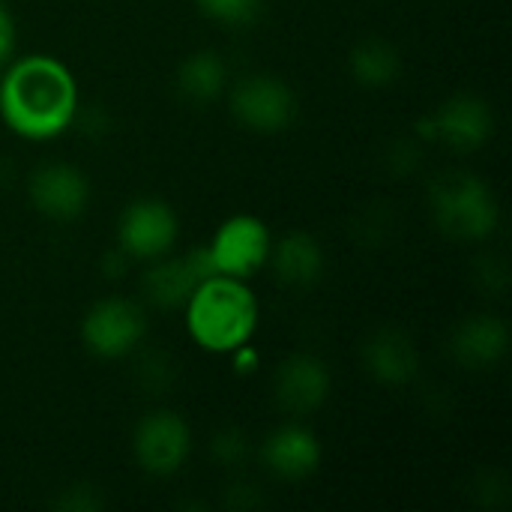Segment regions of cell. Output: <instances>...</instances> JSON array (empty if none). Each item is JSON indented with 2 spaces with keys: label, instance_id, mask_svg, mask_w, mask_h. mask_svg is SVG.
Returning <instances> with one entry per match:
<instances>
[{
  "label": "cell",
  "instance_id": "cell-12",
  "mask_svg": "<svg viewBox=\"0 0 512 512\" xmlns=\"http://www.w3.org/2000/svg\"><path fill=\"white\" fill-rule=\"evenodd\" d=\"M150 264L153 267L144 273L141 291H144L147 303H153L156 309H183L189 303V297L195 294V288L207 276H213L204 246L189 249L183 255L168 252Z\"/></svg>",
  "mask_w": 512,
  "mask_h": 512
},
{
  "label": "cell",
  "instance_id": "cell-22",
  "mask_svg": "<svg viewBox=\"0 0 512 512\" xmlns=\"http://www.w3.org/2000/svg\"><path fill=\"white\" fill-rule=\"evenodd\" d=\"M54 507L66 512H96L105 507V498L99 495L96 486H90V483H75V486H66V489L54 498Z\"/></svg>",
  "mask_w": 512,
  "mask_h": 512
},
{
  "label": "cell",
  "instance_id": "cell-6",
  "mask_svg": "<svg viewBox=\"0 0 512 512\" xmlns=\"http://www.w3.org/2000/svg\"><path fill=\"white\" fill-rule=\"evenodd\" d=\"M180 240V216L177 210L153 195L135 198L123 207L117 219V249L135 261H156L174 252Z\"/></svg>",
  "mask_w": 512,
  "mask_h": 512
},
{
  "label": "cell",
  "instance_id": "cell-5",
  "mask_svg": "<svg viewBox=\"0 0 512 512\" xmlns=\"http://www.w3.org/2000/svg\"><path fill=\"white\" fill-rule=\"evenodd\" d=\"M147 336V315L135 300L105 297L93 303L81 321V342L99 360H123L141 348Z\"/></svg>",
  "mask_w": 512,
  "mask_h": 512
},
{
  "label": "cell",
  "instance_id": "cell-18",
  "mask_svg": "<svg viewBox=\"0 0 512 512\" xmlns=\"http://www.w3.org/2000/svg\"><path fill=\"white\" fill-rule=\"evenodd\" d=\"M348 72L360 87L369 90H384L399 81L402 75V57L399 48L381 36H366L360 39L351 54H348Z\"/></svg>",
  "mask_w": 512,
  "mask_h": 512
},
{
  "label": "cell",
  "instance_id": "cell-13",
  "mask_svg": "<svg viewBox=\"0 0 512 512\" xmlns=\"http://www.w3.org/2000/svg\"><path fill=\"white\" fill-rule=\"evenodd\" d=\"M258 456L273 477H279L285 483H300L321 468L324 447L309 426L285 423L264 438Z\"/></svg>",
  "mask_w": 512,
  "mask_h": 512
},
{
  "label": "cell",
  "instance_id": "cell-15",
  "mask_svg": "<svg viewBox=\"0 0 512 512\" xmlns=\"http://www.w3.org/2000/svg\"><path fill=\"white\" fill-rule=\"evenodd\" d=\"M363 366L384 387H408L420 375V351L399 327H378L363 342Z\"/></svg>",
  "mask_w": 512,
  "mask_h": 512
},
{
  "label": "cell",
  "instance_id": "cell-7",
  "mask_svg": "<svg viewBox=\"0 0 512 512\" xmlns=\"http://www.w3.org/2000/svg\"><path fill=\"white\" fill-rule=\"evenodd\" d=\"M270 249H273L270 228L264 219L252 213H237L225 219L216 228L213 240L204 246L210 270L222 276H237V279H249L261 267H267Z\"/></svg>",
  "mask_w": 512,
  "mask_h": 512
},
{
  "label": "cell",
  "instance_id": "cell-20",
  "mask_svg": "<svg viewBox=\"0 0 512 512\" xmlns=\"http://www.w3.org/2000/svg\"><path fill=\"white\" fill-rule=\"evenodd\" d=\"M249 453H252L249 435L243 429H237V426H225V429H219L210 438V456L222 468H240V465H246Z\"/></svg>",
  "mask_w": 512,
  "mask_h": 512
},
{
  "label": "cell",
  "instance_id": "cell-3",
  "mask_svg": "<svg viewBox=\"0 0 512 512\" xmlns=\"http://www.w3.org/2000/svg\"><path fill=\"white\" fill-rule=\"evenodd\" d=\"M429 213L441 234L459 243H483L501 225L495 189L471 171H444L429 186Z\"/></svg>",
  "mask_w": 512,
  "mask_h": 512
},
{
  "label": "cell",
  "instance_id": "cell-24",
  "mask_svg": "<svg viewBox=\"0 0 512 512\" xmlns=\"http://www.w3.org/2000/svg\"><path fill=\"white\" fill-rule=\"evenodd\" d=\"M12 51H15V18L9 6L0 0V69L12 60Z\"/></svg>",
  "mask_w": 512,
  "mask_h": 512
},
{
  "label": "cell",
  "instance_id": "cell-1",
  "mask_svg": "<svg viewBox=\"0 0 512 512\" xmlns=\"http://www.w3.org/2000/svg\"><path fill=\"white\" fill-rule=\"evenodd\" d=\"M0 120L27 141H51L78 120L75 75L48 54L9 60L0 69Z\"/></svg>",
  "mask_w": 512,
  "mask_h": 512
},
{
  "label": "cell",
  "instance_id": "cell-23",
  "mask_svg": "<svg viewBox=\"0 0 512 512\" xmlns=\"http://www.w3.org/2000/svg\"><path fill=\"white\" fill-rule=\"evenodd\" d=\"M477 279H483L486 282V288H489V294H501L504 288H507V264L501 261V258H483L480 264H477Z\"/></svg>",
  "mask_w": 512,
  "mask_h": 512
},
{
  "label": "cell",
  "instance_id": "cell-19",
  "mask_svg": "<svg viewBox=\"0 0 512 512\" xmlns=\"http://www.w3.org/2000/svg\"><path fill=\"white\" fill-rule=\"evenodd\" d=\"M195 6L222 27H249L264 12V0H195Z\"/></svg>",
  "mask_w": 512,
  "mask_h": 512
},
{
  "label": "cell",
  "instance_id": "cell-8",
  "mask_svg": "<svg viewBox=\"0 0 512 512\" xmlns=\"http://www.w3.org/2000/svg\"><path fill=\"white\" fill-rule=\"evenodd\" d=\"M423 135L441 141L456 153H474L486 147L495 135V111L492 102L480 93L462 90L444 99L426 120Z\"/></svg>",
  "mask_w": 512,
  "mask_h": 512
},
{
  "label": "cell",
  "instance_id": "cell-10",
  "mask_svg": "<svg viewBox=\"0 0 512 512\" xmlns=\"http://www.w3.org/2000/svg\"><path fill=\"white\" fill-rule=\"evenodd\" d=\"M333 393V375L315 354H294L279 363L273 375V402L288 417H309L327 405Z\"/></svg>",
  "mask_w": 512,
  "mask_h": 512
},
{
  "label": "cell",
  "instance_id": "cell-17",
  "mask_svg": "<svg viewBox=\"0 0 512 512\" xmlns=\"http://www.w3.org/2000/svg\"><path fill=\"white\" fill-rule=\"evenodd\" d=\"M177 93L192 105H210L216 102L228 87V63L219 51H192L177 66Z\"/></svg>",
  "mask_w": 512,
  "mask_h": 512
},
{
  "label": "cell",
  "instance_id": "cell-9",
  "mask_svg": "<svg viewBox=\"0 0 512 512\" xmlns=\"http://www.w3.org/2000/svg\"><path fill=\"white\" fill-rule=\"evenodd\" d=\"M192 453V429L177 411H150L132 432V456L150 477H174Z\"/></svg>",
  "mask_w": 512,
  "mask_h": 512
},
{
  "label": "cell",
  "instance_id": "cell-2",
  "mask_svg": "<svg viewBox=\"0 0 512 512\" xmlns=\"http://www.w3.org/2000/svg\"><path fill=\"white\" fill-rule=\"evenodd\" d=\"M186 312V330L189 336L210 354H234L243 351L246 342L258 330V297L246 285V279L213 273L207 276L189 303Z\"/></svg>",
  "mask_w": 512,
  "mask_h": 512
},
{
  "label": "cell",
  "instance_id": "cell-21",
  "mask_svg": "<svg viewBox=\"0 0 512 512\" xmlns=\"http://www.w3.org/2000/svg\"><path fill=\"white\" fill-rule=\"evenodd\" d=\"M174 369H177V366H174L162 351H153V354H144V357L138 360V381H141L144 390L159 393V390L171 387Z\"/></svg>",
  "mask_w": 512,
  "mask_h": 512
},
{
  "label": "cell",
  "instance_id": "cell-11",
  "mask_svg": "<svg viewBox=\"0 0 512 512\" xmlns=\"http://www.w3.org/2000/svg\"><path fill=\"white\" fill-rule=\"evenodd\" d=\"M30 204L51 222H72L90 204V180L69 162H45L27 180Z\"/></svg>",
  "mask_w": 512,
  "mask_h": 512
},
{
  "label": "cell",
  "instance_id": "cell-4",
  "mask_svg": "<svg viewBox=\"0 0 512 512\" xmlns=\"http://www.w3.org/2000/svg\"><path fill=\"white\" fill-rule=\"evenodd\" d=\"M228 108L234 120L261 135H279L297 120V93L288 81L270 72H255L231 87Z\"/></svg>",
  "mask_w": 512,
  "mask_h": 512
},
{
  "label": "cell",
  "instance_id": "cell-16",
  "mask_svg": "<svg viewBox=\"0 0 512 512\" xmlns=\"http://www.w3.org/2000/svg\"><path fill=\"white\" fill-rule=\"evenodd\" d=\"M267 264H273V273H276V279L282 285H288V288H312L324 276L327 255H324V246H321V240L315 234L291 231L279 243H273Z\"/></svg>",
  "mask_w": 512,
  "mask_h": 512
},
{
  "label": "cell",
  "instance_id": "cell-14",
  "mask_svg": "<svg viewBox=\"0 0 512 512\" xmlns=\"http://www.w3.org/2000/svg\"><path fill=\"white\" fill-rule=\"evenodd\" d=\"M450 357L471 372H486L495 369L507 351H510V327L504 318L480 312L465 321H459L450 333Z\"/></svg>",
  "mask_w": 512,
  "mask_h": 512
}]
</instances>
